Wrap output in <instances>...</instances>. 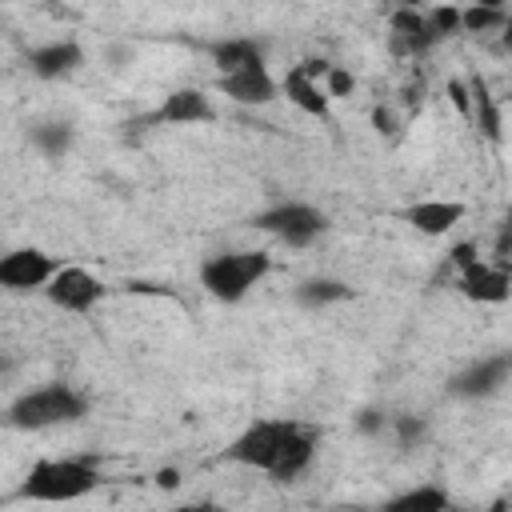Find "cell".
<instances>
[{
  "label": "cell",
  "mask_w": 512,
  "mask_h": 512,
  "mask_svg": "<svg viewBox=\"0 0 512 512\" xmlns=\"http://www.w3.org/2000/svg\"><path fill=\"white\" fill-rule=\"evenodd\" d=\"M80 64H84V48H80L76 40H52V44H40V48L28 52V68H32L40 80L72 76Z\"/></svg>",
  "instance_id": "14"
},
{
  "label": "cell",
  "mask_w": 512,
  "mask_h": 512,
  "mask_svg": "<svg viewBox=\"0 0 512 512\" xmlns=\"http://www.w3.org/2000/svg\"><path fill=\"white\" fill-rule=\"evenodd\" d=\"M272 272V256L260 248H244V252H216L200 264V284L212 300L220 304H236L244 300L264 276Z\"/></svg>",
  "instance_id": "4"
},
{
  "label": "cell",
  "mask_w": 512,
  "mask_h": 512,
  "mask_svg": "<svg viewBox=\"0 0 512 512\" xmlns=\"http://www.w3.org/2000/svg\"><path fill=\"white\" fill-rule=\"evenodd\" d=\"M352 288L344 280H328V276H316V280H304L296 288V304L304 308H324V304H336V300H348Z\"/></svg>",
  "instance_id": "20"
},
{
  "label": "cell",
  "mask_w": 512,
  "mask_h": 512,
  "mask_svg": "<svg viewBox=\"0 0 512 512\" xmlns=\"http://www.w3.org/2000/svg\"><path fill=\"white\" fill-rule=\"evenodd\" d=\"M388 24H392V48H396V52L424 56L428 48L440 44L436 28L428 24V16H420V8H396Z\"/></svg>",
  "instance_id": "12"
},
{
  "label": "cell",
  "mask_w": 512,
  "mask_h": 512,
  "mask_svg": "<svg viewBox=\"0 0 512 512\" xmlns=\"http://www.w3.org/2000/svg\"><path fill=\"white\" fill-rule=\"evenodd\" d=\"M100 484V464L92 456H60V460H36L28 476L20 480L16 496L20 500H44V504H64L80 500Z\"/></svg>",
  "instance_id": "2"
},
{
  "label": "cell",
  "mask_w": 512,
  "mask_h": 512,
  "mask_svg": "<svg viewBox=\"0 0 512 512\" xmlns=\"http://www.w3.org/2000/svg\"><path fill=\"white\" fill-rule=\"evenodd\" d=\"M448 96L460 108V116H472V96H468V80H448Z\"/></svg>",
  "instance_id": "25"
},
{
  "label": "cell",
  "mask_w": 512,
  "mask_h": 512,
  "mask_svg": "<svg viewBox=\"0 0 512 512\" xmlns=\"http://www.w3.org/2000/svg\"><path fill=\"white\" fill-rule=\"evenodd\" d=\"M252 224H256L260 232H268V236L284 240L288 248H308L312 240H320V236H324L328 216H324L320 208L304 204V200H284V204H272V208L256 212V216H252Z\"/></svg>",
  "instance_id": "5"
},
{
  "label": "cell",
  "mask_w": 512,
  "mask_h": 512,
  "mask_svg": "<svg viewBox=\"0 0 512 512\" xmlns=\"http://www.w3.org/2000/svg\"><path fill=\"white\" fill-rule=\"evenodd\" d=\"M216 88H220L228 100H236V104H252V108L272 104V100L280 96V84L268 76V64H252V68H236V72H220V76H216Z\"/></svg>",
  "instance_id": "9"
},
{
  "label": "cell",
  "mask_w": 512,
  "mask_h": 512,
  "mask_svg": "<svg viewBox=\"0 0 512 512\" xmlns=\"http://www.w3.org/2000/svg\"><path fill=\"white\" fill-rule=\"evenodd\" d=\"M392 428H396L400 448H416V444L424 440V432H428V420H424V416H396Z\"/></svg>",
  "instance_id": "22"
},
{
  "label": "cell",
  "mask_w": 512,
  "mask_h": 512,
  "mask_svg": "<svg viewBox=\"0 0 512 512\" xmlns=\"http://www.w3.org/2000/svg\"><path fill=\"white\" fill-rule=\"evenodd\" d=\"M156 484H160V488H176V484H180V472H176V468H164V472H156Z\"/></svg>",
  "instance_id": "29"
},
{
  "label": "cell",
  "mask_w": 512,
  "mask_h": 512,
  "mask_svg": "<svg viewBox=\"0 0 512 512\" xmlns=\"http://www.w3.org/2000/svg\"><path fill=\"white\" fill-rule=\"evenodd\" d=\"M44 296H48V304H56L64 312H92L100 304V296H104V284L80 264H60L48 276Z\"/></svg>",
  "instance_id": "6"
},
{
  "label": "cell",
  "mask_w": 512,
  "mask_h": 512,
  "mask_svg": "<svg viewBox=\"0 0 512 512\" xmlns=\"http://www.w3.org/2000/svg\"><path fill=\"white\" fill-rule=\"evenodd\" d=\"M428 24L436 28V36H440V40H444V36H456V32H460V8L440 4V8H432V12H428Z\"/></svg>",
  "instance_id": "23"
},
{
  "label": "cell",
  "mask_w": 512,
  "mask_h": 512,
  "mask_svg": "<svg viewBox=\"0 0 512 512\" xmlns=\"http://www.w3.org/2000/svg\"><path fill=\"white\" fill-rule=\"evenodd\" d=\"M456 272H460V292L468 300H480V304H504L508 300L512 280H508V268L504 264H488V260L476 256L472 264H464Z\"/></svg>",
  "instance_id": "11"
},
{
  "label": "cell",
  "mask_w": 512,
  "mask_h": 512,
  "mask_svg": "<svg viewBox=\"0 0 512 512\" xmlns=\"http://www.w3.org/2000/svg\"><path fill=\"white\" fill-rule=\"evenodd\" d=\"M212 60L220 72H236V68H252L264 64V48L248 36H232V40H216L212 44Z\"/></svg>",
  "instance_id": "16"
},
{
  "label": "cell",
  "mask_w": 512,
  "mask_h": 512,
  "mask_svg": "<svg viewBox=\"0 0 512 512\" xmlns=\"http://www.w3.org/2000/svg\"><path fill=\"white\" fill-rule=\"evenodd\" d=\"M84 416H88V396L76 392L64 380H52V384H40L32 392H20L8 404L12 428H24V432H40V428H56V424H76Z\"/></svg>",
  "instance_id": "3"
},
{
  "label": "cell",
  "mask_w": 512,
  "mask_h": 512,
  "mask_svg": "<svg viewBox=\"0 0 512 512\" xmlns=\"http://www.w3.org/2000/svg\"><path fill=\"white\" fill-rule=\"evenodd\" d=\"M380 428H384V416H380L376 408L360 412V432H380Z\"/></svg>",
  "instance_id": "28"
},
{
  "label": "cell",
  "mask_w": 512,
  "mask_h": 512,
  "mask_svg": "<svg viewBox=\"0 0 512 512\" xmlns=\"http://www.w3.org/2000/svg\"><path fill=\"white\" fill-rule=\"evenodd\" d=\"M400 220H408L424 236H444L464 220V204L460 200H416L400 212Z\"/></svg>",
  "instance_id": "13"
},
{
  "label": "cell",
  "mask_w": 512,
  "mask_h": 512,
  "mask_svg": "<svg viewBox=\"0 0 512 512\" xmlns=\"http://www.w3.org/2000/svg\"><path fill=\"white\" fill-rule=\"evenodd\" d=\"M472 4H484V8H504L508 0H472Z\"/></svg>",
  "instance_id": "30"
},
{
  "label": "cell",
  "mask_w": 512,
  "mask_h": 512,
  "mask_svg": "<svg viewBox=\"0 0 512 512\" xmlns=\"http://www.w3.org/2000/svg\"><path fill=\"white\" fill-rule=\"evenodd\" d=\"M372 124H376V132H384V136H392V132H396V120H392V112H384V108H376V112H372Z\"/></svg>",
  "instance_id": "27"
},
{
  "label": "cell",
  "mask_w": 512,
  "mask_h": 512,
  "mask_svg": "<svg viewBox=\"0 0 512 512\" xmlns=\"http://www.w3.org/2000/svg\"><path fill=\"white\" fill-rule=\"evenodd\" d=\"M468 96H472V116H476L484 140L500 144V136H504V132H500V128H504V120H500V104H496V96L488 92V84H484L480 76L468 80Z\"/></svg>",
  "instance_id": "17"
},
{
  "label": "cell",
  "mask_w": 512,
  "mask_h": 512,
  "mask_svg": "<svg viewBox=\"0 0 512 512\" xmlns=\"http://www.w3.org/2000/svg\"><path fill=\"white\" fill-rule=\"evenodd\" d=\"M480 256V248L472 244V240H464V244H456L452 252H448V260H452V268H464V264H472Z\"/></svg>",
  "instance_id": "26"
},
{
  "label": "cell",
  "mask_w": 512,
  "mask_h": 512,
  "mask_svg": "<svg viewBox=\"0 0 512 512\" xmlns=\"http://www.w3.org/2000/svg\"><path fill=\"white\" fill-rule=\"evenodd\" d=\"M384 508H388V512H444V508H452V500H448L444 488L424 484V488H412V492L392 496Z\"/></svg>",
  "instance_id": "18"
},
{
  "label": "cell",
  "mask_w": 512,
  "mask_h": 512,
  "mask_svg": "<svg viewBox=\"0 0 512 512\" xmlns=\"http://www.w3.org/2000/svg\"><path fill=\"white\" fill-rule=\"evenodd\" d=\"M56 268H60L56 256H48L44 248H12L0 256V288H8V292L44 288Z\"/></svg>",
  "instance_id": "7"
},
{
  "label": "cell",
  "mask_w": 512,
  "mask_h": 512,
  "mask_svg": "<svg viewBox=\"0 0 512 512\" xmlns=\"http://www.w3.org/2000/svg\"><path fill=\"white\" fill-rule=\"evenodd\" d=\"M316 448H320V428L316 424H304V420H256L224 448V460L244 464V468H260L276 484H292L300 472H308Z\"/></svg>",
  "instance_id": "1"
},
{
  "label": "cell",
  "mask_w": 512,
  "mask_h": 512,
  "mask_svg": "<svg viewBox=\"0 0 512 512\" xmlns=\"http://www.w3.org/2000/svg\"><path fill=\"white\" fill-rule=\"evenodd\" d=\"M280 92H284L300 112H308V116H316V120H328V92H324V88H320V80H316V76H308L300 64L284 72Z\"/></svg>",
  "instance_id": "15"
},
{
  "label": "cell",
  "mask_w": 512,
  "mask_h": 512,
  "mask_svg": "<svg viewBox=\"0 0 512 512\" xmlns=\"http://www.w3.org/2000/svg\"><path fill=\"white\" fill-rule=\"evenodd\" d=\"M212 116L216 108L200 88H172L160 100V108H152L140 124H208Z\"/></svg>",
  "instance_id": "10"
},
{
  "label": "cell",
  "mask_w": 512,
  "mask_h": 512,
  "mask_svg": "<svg viewBox=\"0 0 512 512\" xmlns=\"http://www.w3.org/2000/svg\"><path fill=\"white\" fill-rule=\"evenodd\" d=\"M352 88H356V76L344 72V68H336V64H328V72H324V92H328V96H352Z\"/></svg>",
  "instance_id": "24"
},
{
  "label": "cell",
  "mask_w": 512,
  "mask_h": 512,
  "mask_svg": "<svg viewBox=\"0 0 512 512\" xmlns=\"http://www.w3.org/2000/svg\"><path fill=\"white\" fill-rule=\"evenodd\" d=\"M504 20H508L504 8H484V4L460 8V32H492V28H504Z\"/></svg>",
  "instance_id": "21"
},
{
  "label": "cell",
  "mask_w": 512,
  "mask_h": 512,
  "mask_svg": "<svg viewBox=\"0 0 512 512\" xmlns=\"http://www.w3.org/2000/svg\"><path fill=\"white\" fill-rule=\"evenodd\" d=\"M72 140H76V132H72L68 120H44V124L32 128V144H36L48 160H60V156L72 148Z\"/></svg>",
  "instance_id": "19"
},
{
  "label": "cell",
  "mask_w": 512,
  "mask_h": 512,
  "mask_svg": "<svg viewBox=\"0 0 512 512\" xmlns=\"http://www.w3.org/2000/svg\"><path fill=\"white\" fill-rule=\"evenodd\" d=\"M400 8H420V0H400Z\"/></svg>",
  "instance_id": "31"
},
{
  "label": "cell",
  "mask_w": 512,
  "mask_h": 512,
  "mask_svg": "<svg viewBox=\"0 0 512 512\" xmlns=\"http://www.w3.org/2000/svg\"><path fill=\"white\" fill-rule=\"evenodd\" d=\"M508 372H512V356L508 352H496V356H484L476 364H468L464 372H456L448 380V392L452 396H464V400H480V396H492L508 384Z\"/></svg>",
  "instance_id": "8"
}]
</instances>
